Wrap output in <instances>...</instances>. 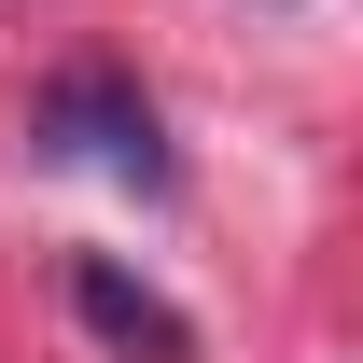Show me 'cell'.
Here are the masks:
<instances>
[{
	"label": "cell",
	"mask_w": 363,
	"mask_h": 363,
	"mask_svg": "<svg viewBox=\"0 0 363 363\" xmlns=\"http://www.w3.org/2000/svg\"><path fill=\"white\" fill-rule=\"evenodd\" d=\"M28 140L43 154H84V168H112V182H168V140H154V98L126 84V70H56L43 98H28Z\"/></svg>",
	"instance_id": "1"
},
{
	"label": "cell",
	"mask_w": 363,
	"mask_h": 363,
	"mask_svg": "<svg viewBox=\"0 0 363 363\" xmlns=\"http://www.w3.org/2000/svg\"><path fill=\"white\" fill-rule=\"evenodd\" d=\"M70 321H84L112 363H196V321H182L154 279H126L112 252H84V266H70Z\"/></svg>",
	"instance_id": "2"
}]
</instances>
